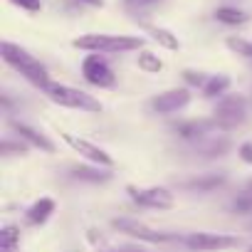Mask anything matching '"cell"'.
<instances>
[{"instance_id": "6da1fadb", "label": "cell", "mask_w": 252, "mask_h": 252, "mask_svg": "<svg viewBox=\"0 0 252 252\" xmlns=\"http://www.w3.org/2000/svg\"><path fill=\"white\" fill-rule=\"evenodd\" d=\"M0 55H3V60H5L23 79H28L32 87L45 89V87L52 82L47 67H45L35 55H30L25 47H20V45H15V42H10V40H3V42H0Z\"/></svg>"}, {"instance_id": "7a4b0ae2", "label": "cell", "mask_w": 252, "mask_h": 252, "mask_svg": "<svg viewBox=\"0 0 252 252\" xmlns=\"http://www.w3.org/2000/svg\"><path fill=\"white\" fill-rule=\"evenodd\" d=\"M72 47L84 52H99V55H121V52H136L144 47V37L136 35H106V32H87L72 40Z\"/></svg>"}, {"instance_id": "3957f363", "label": "cell", "mask_w": 252, "mask_h": 252, "mask_svg": "<svg viewBox=\"0 0 252 252\" xmlns=\"http://www.w3.org/2000/svg\"><path fill=\"white\" fill-rule=\"evenodd\" d=\"M45 96L57 104V106H64V109H77V111H87V114H99L104 106L99 99H94L92 94L77 89V87H69V84H60V82H50L45 89Z\"/></svg>"}, {"instance_id": "277c9868", "label": "cell", "mask_w": 252, "mask_h": 252, "mask_svg": "<svg viewBox=\"0 0 252 252\" xmlns=\"http://www.w3.org/2000/svg\"><path fill=\"white\" fill-rule=\"evenodd\" d=\"M213 119L220 131H232L247 121V99L242 94H227L218 99V106L213 109Z\"/></svg>"}, {"instance_id": "5b68a950", "label": "cell", "mask_w": 252, "mask_h": 252, "mask_svg": "<svg viewBox=\"0 0 252 252\" xmlns=\"http://www.w3.org/2000/svg\"><path fill=\"white\" fill-rule=\"evenodd\" d=\"M183 245L193 252H225V250L240 247L242 240L225 232H190L183 237Z\"/></svg>"}, {"instance_id": "8992f818", "label": "cell", "mask_w": 252, "mask_h": 252, "mask_svg": "<svg viewBox=\"0 0 252 252\" xmlns=\"http://www.w3.org/2000/svg\"><path fill=\"white\" fill-rule=\"evenodd\" d=\"M126 193L134 203H139L141 208H154V210H171L176 205V195L163 188V186H149V188H141V186H134L129 183L126 186Z\"/></svg>"}, {"instance_id": "52a82bcc", "label": "cell", "mask_w": 252, "mask_h": 252, "mask_svg": "<svg viewBox=\"0 0 252 252\" xmlns=\"http://www.w3.org/2000/svg\"><path fill=\"white\" fill-rule=\"evenodd\" d=\"M111 227L124 232V235H129L134 240H141V242H151V245H158V242H168L173 240L171 232H161V230H154L149 227L146 222L136 220V218H114L111 220Z\"/></svg>"}, {"instance_id": "ba28073f", "label": "cell", "mask_w": 252, "mask_h": 252, "mask_svg": "<svg viewBox=\"0 0 252 252\" xmlns=\"http://www.w3.org/2000/svg\"><path fill=\"white\" fill-rule=\"evenodd\" d=\"M82 77H84L92 87H99V89H109V87H114V82H116L114 69L109 67L106 57H101L99 52H89V55L82 60Z\"/></svg>"}, {"instance_id": "9c48e42d", "label": "cell", "mask_w": 252, "mask_h": 252, "mask_svg": "<svg viewBox=\"0 0 252 252\" xmlns=\"http://www.w3.org/2000/svg\"><path fill=\"white\" fill-rule=\"evenodd\" d=\"M60 136L64 139L67 146H72V149H74L82 158H87L89 163H96V166H104V168H114L111 154H106L101 146H96V144H92V141H87V139L72 136V134H67V131H60Z\"/></svg>"}, {"instance_id": "30bf717a", "label": "cell", "mask_w": 252, "mask_h": 252, "mask_svg": "<svg viewBox=\"0 0 252 252\" xmlns=\"http://www.w3.org/2000/svg\"><path fill=\"white\" fill-rule=\"evenodd\" d=\"M190 99H193V94H190V89H186V87H181V89H168V92H161V94L151 101V109H154L156 114L168 116V114H176V111L186 109V106L190 104Z\"/></svg>"}, {"instance_id": "8fae6325", "label": "cell", "mask_w": 252, "mask_h": 252, "mask_svg": "<svg viewBox=\"0 0 252 252\" xmlns=\"http://www.w3.org/2000/svg\"><path fill=\"white\" fill-rule=\"evenodd\" d=\"M173 131H176L181 139L198 141V139H205V136L215 134V131H218V124H215V119H190V121L176 124Z\"/></svg>"}, {"instance_id": "7c38bea8", "label": "cell", "mask_w": 252, "mask_h": 252, "mask_svg": "<svg viewBox=\"0 0 252 252\" xmlns=\"http://www.w3.org/2000/svg\"><path fill=\"white\" fill-rule=\"evenodd\" d=\"M10 126H13V131L18 134V139H23L30 146L40 149L42 154H55V144L45 134H40L37 129H32V126H28V124H20V121H10Z\"/></svg>"}, {"instance_id": "4fadbf2b", "label": "cell", "mask_w": 252, "mask_h": 252, "mask_svg": "<svg viewBox=\"0 0 252 252\" xmlns=\"http://www.w3.org/2000/svg\"><path fill=\"white\" fill-rule=\"evenodd\" d=\"M72 178L77 181H87V183H106L111 178V168H104V166H74L72 168Z\"/></svg>"}, {"instance_id": "5bb4252c", "label": "cell", "mask_w": 252, "mask_h": 252, "mask_svg": "<svg viewBox=\"0 0 252 252\" xmlns=\"http://www.w3.org/2000/svg\"><path fill=\"white\" fill-rule=\"evenodd\" d=\"M55 200L52 198H40V200H35L30 208H28V222L30 225H45L50 218H52V213H55Z\"/></svg>"}, {"instance_id": "9a60e30c", "label": "cell", "mask_w": 252, "mask_h": 252, "mask_svg": "<svg viewBox=\"0 0 252 252\" xmlns=\"http://www.w3.org/2000/svg\"><path fill=\"white\" fill-rule=\"evenodd\" d=\"M222 183H225V176L222 173H208V176H200V178H193V181L181 183V188L193 190V193H210V190L220 188Z\"/></svg>"}, {"instance_id": "2e32d148", "label": "cell", "mask_w": 252, "mask_h": 252, "mask_svg": "<svg viewBox=\"0 0 252 252\" xmlns=\"http://www.w3.org/2000/svg\"><path fill=\"white\" fill-rule=\"evenodd\" d=\"M230 84H232V82H230V77H227V74H210V77H208V82H205V87H203L200 92H203V96H205V99H215V96H218V99H222V96H225V92L230 89Z\"/></svg>"}, {"instance_id": "e0dca14e", "label": "cell", "mask_w": 252, "mask_h": 252, "mask_svg": "<svg viewBox=\"0 0 252 252\" xmlns=\"http://www.w3.org/2000/svg\"><path fill=\"white\" fill-rule=\"evenodd\" d=\"M215 20L222 23V25H245L250 20V15L240 8H232V5H222L215 10Z\"/></svg>"}, {"instance_id": "ac0fdd59", "label": "cell", "mask_w": 252, "mask_h": 252, "mask_svg": "<svg viewBox=\"0 0 252 252\" xmlns=\"http://www.w3.org/2000/svg\"><path fill=\"white\" fill-rule=\"evenodd\" d=\"M146 32L161 45V47H166V50H181V40H178V35H173L171 30H166V28H156V25H146Z\"/></svg>"}, {"instance_id": "d6986e66", "label": "cell", "mask_w": 252, "mask_h": 252, "mask_svg": "<svg viewBox=\"0 0 252 252\" xmlns=\"http://www.w3.org/2000/svg\"><path fill=\"white\" fill-rule=\"evenodd\" d=\"M0 252H20V230L15 225L0 230Z\"/></svg>"}, {"instance_id": "ffe728a7", "label": "cell", "mask_w": 252, "mask_h": 252, "mask_svg": "<svg viewBox=\"0 0 252 252\" xmlns=\"http://www.w3.org/2000/svg\"><path fill=\"white\" fill-rule=\"evenodd\" d=\"M136 64H139V69L146 72V74H158V72L163 69V62L158 60V55H154V52H149V50H141V55L136 57Z\"/></svg>"}, {"instance_id": "44dd1931", "label": "cell", "mask_w": 252, "mask_h": 252, "mask_svg": "<svg viewBox=\"0 0 252 252\" xmlns=\"http://www.w3.org/2000/svg\"><path fill=\"white\" fill-rule=\"evenodd\" d=\"M232 210L235 213H252V178L242 186V190L237 193V198L232 200Z\"/></svg>"}, {"instance_id": "7402d4cb", "label": "cell", "mask_w": 252, "mask_h": 252, "mask_svg": "<svg viewBox=\"0 0 252 252\" xmlns=\"http://www.w3.org/2000/svg\"><path fill=\"white\" fill-rule=\"evenodd\" d=\"M225 45H227V50H232L235 55L252 60V42H250V40H245V37H227Z\"/></svg>"}, {"instance_id": "603a6c76", "label": "cell", "mask_w": 252, "mask_h": 252, "mask_svg": "<svg viewBox=\"0 0 252 252\" xmlns=\"http://www.w3.org/2000/svg\"><path fill=\"white\" fill-rule=\"evenodd\" d=\"M183 79H186L190 87L203 89V87H205V82H208V74H203V72H193V69H186V72H183Z\"/></svg>"}, {"instance_id": "cb8c5ba5", "label": "cell", "mask_w": 252, "mask_h": 252, "mask_svg": "<svg viewBox=\"0 0 252 252\" xmlns=\"http://www.w3.org/2000/svg\"><path fill=\"white\" fill-rule=\"evenodd\" d=\"M13 5H18L25 13H40L42 10V0H10Z\"/></svg>"}, {"instance_id": "d4e9b609", "label": "cell", "mask_w": 252, "mask_h": 252, "mask_svg": "<svg viewBox=\"0 0 252 252\" xmlns=\"http://www.w3.org/2000/svg\"><path fill=\"white\" fill-rule=\"evenodd\" d=\"M156 3H161V0H124L126 10H146V8H151Z\"/></svg>"}, {"instance_id": "484cf974", "label": "cell", "mask_w": 252, "mask_h": 252, "mask_svg": "<svg viewBox=\"0 0 252 252\" xmlns=\"http://www.w3.org/2000/svg\"><path fill=\"white\" fill-rule=\"evenodd\" d=\"M237 156H240V161H242V163L252 166V141H245V144H240V149H237Z\"/></svg>"}, {"instance_id": "4316f807", "label": "cell", "mask_w": 252, "mask_h": 252, "mask_svg": "<svg viewBox=\"0 0 252 252\" xmlns=\"http://www.w3.org/2000/svg\"><path fill=\"white\" fill-rule=\"evenodd\" d=\"M0 151H3V154H10V151H18V154H28V146L23 144V141H18V144H13V141H3V144H0Z\"/></svg>"}, {"instance_id": "83f0119b", "label": "cell", "mask_w": 252, "mask_h": 252, "mask_svg": "<svg viewBox=\"0 0 252 252\" xmlns=\"http://www.w3.org/2000/svg\"><path fill=\"white\" fill-rule=\"evenodd\" d=\"M82 5H92V8H101L104 5V0H79Z\"/></svg>"}, {"instance_id": "f1b7e54d", "label": "cell", "mask_w": 252, "mask_h": 252, "mask_svg": "<svg viewBox=\"0 0 252 252\" xmlns=\"http://www.w3.org/2000/svg\"><path fill=\"white\" fill-rule=\"evenodd\" d=\"M111 252H146V250H136V247H124V250H111Z\"/></svg>"}, {"instance_id": "f546056e", "label": "cell", "mask_w": 252, "mask_h": 252, "mask_svg": "<svg viewBox=\"0 0 252 252\" xmlns=\"http://www.w3.org/2000/svg\"><path fill=\"white\" fill-rule=\"evenodd\" d=\"M250 252H252V247H250Z\"/></svg>"}]
</instances>
